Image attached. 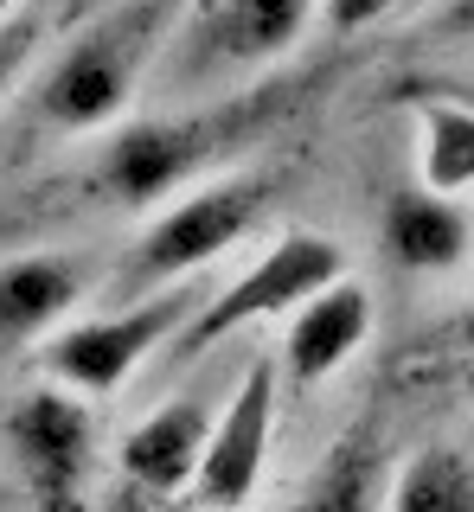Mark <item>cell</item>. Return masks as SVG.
Wrapping results in <instances>:
<instances>
[{
  "label": "cell",
  "mask_w": 474,
  "mask_h": 512,
  "mask_svg": "<svg viewBox=\"0 0 474 512\" xmlns=\"http://www.w3.org/2000/svg\"><path fill=\"white\" fill-rule=\"evenodd\" d=\"M193 0H109V7L71 20L58 39V52L45 58L26 122L39 135L84 141L109 135L116 122H129V103L141 96L148 71L173 52Z\"/></svg>",
  "instance_id": "6da1fadb"
},
{
  "label": "cell",
  "mask_w": 474,
  "mask_h": 512,
  "mask_svg": "<svg viewBox=\"0 0 474 512\" xmlns=\"http://www.w3.org/2000/svg\"><path fill=\"white\" fill-rule=\"evenodd\" d=\"M282 116V90H250V96H218V103L180 109V116H135L116 122L90 154V199L141 212L154 199L186 192L205 167H218L231 148H244L250 135H263Z\"/></svg>",
  "instance_id": "7a4b0ae2"
},
{
  "label": "cell",
  "mask_w": 474,
  "mask_h": 512,
  "mask_svg": "<svg viewBox=\"0 0 474 512\" xmlns=\"http://www.w3.org/2000/svg\"><path fill=\"white\" fill-rule=\"evenodd\" d=\"M270 192H276L270 173H231V180H212V186H186L167 212H154V224L135 237V250L116 263L103 301L122 308V301H141L154 288L193 282L205 263H218L257 231V218L270 212Z\"/></svg>",
  "instance_id": "3957f363"
},
{
  "label": "cell",
  "mask_w": 474,
  "mask_h": 512,
  "mask_svg": "<svg viewBox=\"0 0 474 512\" xmlns=\"http://www.w3.org/2000/svg\"><path fill=\"white\" fill-rule=\"evenodd\" d=\"M199 301L205 295L193 282H173V288H154V295H141V301H122V308L65 320L58 333L39 340V365H45V378L71 384V391H84V397H109L161 346L180 340L186 320L199 314Z\"/></svg>",
  "instance_id": "277c9868"
},
{
  "label": "cell",
  "mask_w": 474,
  "mask_h": 512,
  "mask_svg": "<svg viewBox=\"0 0 474 512\" xmlns=\"http://www.w3.org/2000/svg\"><path fill=\"white\" fill-rule=\"evenodd\" d=\"M340 276H353V269H346V250L334 237L327 231H289V237H276L270 250H257V263H250L244 276H231L218 295L199 301V314L186 320V333L173 340V352L199 359V352H212L218 340L257 327V320H289L308 295H321V288L340 282Z\"/></svg>",
  "instance_id": "5b68a950"
},
{
  "label": "cell",
  "mask_w": 474,
  "mask_h": 512,
  "mask_svg": "<svg viewBox=\"0 0 474 512\" xmlns=\"http://www.w3.org/2000/svg\"><path fill=\"white\" fill-rule=\"evenodd\" d=\"M0 442L13 455L33 512H84L90 506V455H97V416L71 384H33L0 416Z\"/></svg>",
  "instance_id": "8992f818"
},
{
  "label": "cell",
  "mask_w": 474,
  "mask_h": 512,
  "mask_svg": "<svg viewBox=\"0 0 474 512\" xmlns=\"http://www.w3.org/2000/svg\"><path fill=\"white\" fill-rule=\"evenodd\" d=\"M276 410H282V359L257 352L231 391L218 397L212 436H205L199 474L186 487V512H244L270 474V442H276Z\"/></svg>",
  "instance_id": "52a82bcc"
},
{
  "label": "cell",
  "mask_w": 474,
  "mask_h": 512,
  "mask_svg": "<svg viewBox=\"0 0 474 512\" xmlns=\"http://www.w3.org/2000/svg\"><path fill=\"white\" fill-rule=\"evenodd\" d=\"M314 26H321V0H193L167 58L186 77H244L289 58Z\"/></svg>",
  "instance_id": "ba28073f"
},
{
  "label": "cell",
  "mask_w": 474,
  "mask_h": 512,
  "mask_svg": "<svg viewBox=\"0 0 474 512\" xmlns=\"http://www.w3.org/2000/svg\"><path fill=\"white\" fill-rule=\"evenodd\" d=\"M212 416H218V397H205V391L167 397L161 410L141 416L122 436V448H116L122 480L141 500H186V487L199 474V455H205V436H212Z\"/></svg>",
  "instance_id": "9c48e42d"
},
{
  "label": "cell",
  "mask_w": 474,
  "mask_h": 512,
  "mask_svg": "<svg viewBox=\"0 0 474 512\" xmlns=\"http://www.w3.org/2000/svg\"><path fill=\"white\" fill-rule=\"evenodd\" d=\"M366 340H372V288L353 282V276L327 282L321 295H308L302 308L282 320L276 359H282L289 391H314V384H327Z\"/></svg>",
  "instance_id": "30bf717a"
},
{
  "label": "cell",
  "mask_w": 474,
  "mask_h": 512,
  "mask_svg": "<svg viewBox=\"0 0 474 512\" xmlns=\"http://www.w3.org/2000/svg\"><path fill=\"white\" fill-rule=\"evenodd\" d=\"M378 244H385L391 269L404 276H455V269L474 256V212L449 192L430 186H404L385 199V218H378Z\"/></svg>",
  "instance_id": "8fae6325"
},
{
  "label": "cell",
  "mask_w": 474,
  "mask_h": 512,
  "mask_svg": "<svg viewBox=\"0 0 474 512\" xmlns=\"http://www.w3.org/2000/svg\"><path fill=\"white\" fill-rule=\"evenodd\" d=\"M77 301H84V269L71 256H58V250L7 256L0 263V359L58 333Z\"/></svg>",
  "instance_id": "7c38bea8"
},
{
  "label": "cell",
  "mask_w": 474,
  "mask_h": 512,
  "mask_svg": "<svg viewBox=\"0 0 474 512\" xmlns=\"http://www.w3.org/2000/svg\"><path fill=\"white\" fill-rule=\"evenodd\" d=\"M404 109L417 116V180L430 192L462 199L474 192V96L430 77V84H398Z\"/></svg>",
  "instance_id": "4fadbf2b"
},
{
  "label": "cell",
  "mask_w": 474,
  "mask_h": 512,
  "mask_svg": "<svg viewBox=\"0 0 474 512\" xmlns=\"http://www.w3.org/2000/svg\"><path fill=\"white\" fill-rule=\"evenodd\" d=\"M289 512H385V423H378V410H366L327 448Z\"/></svg>",
  "instance_id": "5bb4252c"
},
{
  "label": "cell",
  "mask_w": 474,
  "mask_h": 512,
  "mask_svg": "<svg viewBox=\"0 0 474 512\" xmlns=\"http://www.w3.org/2000/svg\"><path fill=\"white\" fill-rule=\"evenodd\" d=\"M385 512H474V455L455 442H423L385 487Z\"/></svg>",
  "instance_id": "9a60e30c"
},
{
  "label": "cell",
  "mask_w": 474,
  "mask_h": 512,
  "mask_svg": "<svg viewBox=\"0 0 474 512\" xmlns=\"http://www.w3.org/2000/svg\"><path fill=\"white\" fill-rule=\"evenodd\" d=\"M39 52H45V20L39 13H13V20L0 26V103H7L13 84L33 71Z\"/></svg>",
  "instance_id": "2e32d148"
},
{
  "label": "cell",
  "mask_w": 474,
  "mask_h": 512,
  "mask_svg": "<svg viewBox=\"0 0 474 512\" xmlns=\"http://www.w3.org/2000/svg\"><path fill=\"white\" fill-rule=\"evenodd\" d=\"M391 7H398V0H321V32L327 39H359V32H372Z\"/></svg>",
  "instance_id": "e0dca14e"
},
{
  "label": "cell",
  "mask_w": 474,
  "mask_h": 512,
  "mask_svg": "<svg viewBox=\"0 0 474 512\" xmlns=\"http://www.w3.org/2000/svg\"><path fill=\"white\" fill-rule=\"evenodd\" d=\"M436 32L442 39H474V0H449V7L436 13Z\"/></svg>",
  "instance_id": "ac0fdd59"
},
{
  "label": "cell",
  "mask_w": 474,
  "mask_h": 512,
  "mask_svg": "<svg viewBox=\"0 0 474 512\" xmlns=\"http://www.w3.org/2000/svg\"><path fill=\"white\" fill-rule=\"evenodd\" d=\"M97 7H109V0H65V13H58V20L71 26V20H84V13H97Z\"/></svg>",
  "instance_id": "d6986e66"
},
{
  "label": "cell",
  "mask_w": 474,
  "mask_h": 512,
  "mask_svg": "<svg viewBox=\"0 0 474 512\" xmlns=\"http://www.w3.org/2000/svg\"><path fill=\"white\" fill-rule=\"evenodd\" d=\"M462 346L474 352V301H468V308H462Z\"/></svg>",
  "instance_id": "ffe728a7"
},
{
  "label": "cell",
  "mask_w": 474,
  "mask_h": 512,
  "mask_svg": "<svg viewBox=\"0 0 474 512\" xmlns=\"http://www.w3.org/2000/svg\"><path fill=\"white\" fill-rule=\"evenodd\" d=\"M13 13H26V0H0V26H7Z\"/></svg>",
  "instance_id": "44dd1931"
},
{
  "label": "cell",
  "mask_w": 474,
  "mask_h": 512,
  "mask_svg": "<svg viewBox=\"0 0 474 512\" xmlns=\"http://www.w3.org/2000/svg\"><path fill=\"white\" fill-rule=\"evenodd\" d=\"M455 90H468V96H474V84H455Z\"/></svg>",
  "instance_id": "7402d4cb"
}]
</instances>
